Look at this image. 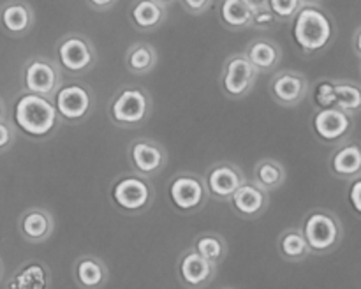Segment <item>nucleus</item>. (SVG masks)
Returning a JSON list of instances; mask_svg holds the SVG:
<instances>
[{"mask_svg": "<svg viewBox=\"0 0 361 289\" xmlns=\"http://www.w3.org/2000/svg\"><path fill=\"white\" fill-rule=\"evenodd\" d=\"M13 120L18 129L32 140H48L63 122L55 99L23 92L13 106Z\"/></svg>", "mask_w": 361, "mask_h": 289, "instance_id": "1", "label": "nucleus"}, {"mask_svg": "<svg viewBox=\"0 0 361 289\" xmlns=\"http://www.w3.org/2000/svg\"><path fill=\"white\" fill-rule=\"evenodd\" d=\"M109 120L120 129H137L150 120L154 99L141 85H122L108 106Z\"/></svg>", "mask_w": 361, "mask_h": 289, "instance_id": "2", "label": "nucleus"}, {"mask_svg": "<svg viewBox=\"0 0 361 289\" xmlns=\"http://www.w3.org/2000/svg\"><path fill=\"white\" fill-rule=\"evenodd\" d=\"M335 23L321 6H303L295 18L293 37L305 55H317L335 41Z\"/></svg>", "mask_w": 361, "mask_h": 289, "instance_id": "3", "label": "nucleus"}, {"mask_svg": "<svg viewBox=\"0 0 361 289\" xmlns=\"http://www.w3.org/2000/svg\"><path fill=\"white\" fill-rule=\"evenodd\" d=\"M109 196L120 214L136 217L152 207L155 199V189L148 176L140 175L133 169L113 182Z\"/></svg>", "mask_w": 361, "mask_h": 289, "instance_id": "4", "label": "nucleus"}, {"mask_svg": "<svg viewBox=\"0 0 361 289\" xmlns=\"http://www.w3.org/2000/svg\"><path fill=\"white\" fill-rule=\"evenodd\" d=\"M314 256H328L341 247L344 226L341 217L328 208H312L302 224Z\"/></svg>", "mask_w": 361, "mask_h": 289, "instance_id": "5", "label": "nucleus"}, {"mask_svg": "<svg viewBox=\"0 0 361 289\" xmlns=\"http://www.w3.org/2000/svg\"><path fill=\"white\" fill-rule=\"evenodd\" d=\"M56 63L62 73L69 76H83L90 73L97 63V49L90 37L81 32L62 35L55 46Z\"/></svg>", "mask_w": 361, "mask_h": 289, "instance_id": "6", "label": "nucleus"}, {"mask_svg": "<svg viewBox=\"0 0 361 289\" xmlns=\"http://www.w3.org/2000/svg\"><path fill=\"white\" fill-rule=\"evenodd\" d=\"M168 196L173 207L183 215H194L210 199L207 180L194 171H180L169 180Z\"/></svg>", "mask_w": 361, "mask_h": 289, "instance_id": "7", "label": "nucleus"}, {"mask_svg": "<svg viewBox=\"0 0 361 289\" xmlns=\"http://www.w3.org/2000/svg\"><path fill=\"white\" fill-rule=\"evenodd\" d=\"M259 70L256 69L245 51L231 53L222 63L221 88L229 101H242L252 92Z\"/></svg>", "mask_w": 361, "mask_h": 289, "instance_id": "8", "label": "nucleus"}, {"mask_svg": "<svg viewBox=\"0 0 361 289\" xmlns=\"http://www.w3.org/2000/svg\"><path fill=\"white\" fill-rule=\"evenodd\" d=\"M21 83H23L25 92L55 99L56 92L63 85L62 69L56 63V60L42 55H34L23 63Z\"/></svg>", "mask_w": 361, "mask_h": 289, "instance_id": "9", "label": "nucleus"}, {"mask_svg": "<svg viewBox=\"0 0 361 289\" xmlns=\"http://www.w3.org/2000/svg\"><path fill=\"white\" fill-rule=\"evenodd\" d=\"M55 104L63 122L74 125L85 122L92 115L95 108V95L87 83L69 81L56 92Z\"/></svg>", "mask_w": 361, "mask_h": 289, "instance_id": "10", "label": "nucleus"}, {"mask_svg": "<svg viewBox=\"0 0 361 289\" xmlns=\"http://www.w3.org/2000/svg\"><path fill=\"white\" fill-rule=\"evenodd\" d=\"M312 129L321 141L337 147L338 143L351 137L355 130V115L337 106L316 108L312 115Z\"/></svg>", "mask_w": 361, "mask_h": 289, "instance_id": "11", "label": "nucleus"}, {"mask_svg": "<svg viewBox=\"0 0 361 289\" xmlns=\"http://www.w3.org/2000/svg\"><path fill=\"white\" fill-rule=\"evenodd\" d=\"M127 157L130 168L148 178L159 176L168 166V150L152 137H134L127 144Z\"/></svg>", "mask_w": 361, "mask_h": 289, "instance_id": "12", "label": "nucleus"}, {"mask_svg": "<svg viewBox=\"0 0 361 289\" xmlns=\"http://www.w3.org/2000/svg\"><path fill=\"white\" fill-rule=\"evenodd\" d=\"M268 92H270V97L282 108H296L310 94L309 78L300 70H279L271 76Z\"/></svg>", "mask_w": 361, "mask_h": 289, "instance_id": "13", "label": "nucleus"}, {"mask_svg": "<svg viewBox=\"0 0 361 289\" xmlns=\"http://www.w3.org/2000/svg\"><path fill=\"white\" fill-rule=\"evenodd\" d=\"M204 180H207V187L212 199L229 203L236 190L247 182V176L243 175L242 168L236 166L235 162L222 161L217 162V164H212L204 171Z\"/></svg>", "mask_w": 361, "mask_h": 289, "instance_id": "14", "label": "nucleus"}, {"mask_svg": "<svg viewBox=\"0 0 361 289\" xmlns=\"http://www.w3.org/2000/svg\"><path fill=\"white\" fill-rule=\"evenodd\" d=\"M219 264L212 263L207 257L201 256L194 247H189L180 254L178 266H176V275L183 288L200 289L207 288L217 277Z\"/></svg>", "mask_w": 361, "mask_h": 289, "instance_id": "15", "label": "nucleus"}, {"mask_svg": "<svg viewBox=\"0 0 361 289\" xmlns=\"http://www.w3.org/2000/svg\"><path fill=\"white\" fill-rule=\"evenodd\" d=\"M331 176L344 182H355L361 176V141L348 137L338 143L328 157Z\"/></svg>", "mask_w": 361, "mask_h": 289, "instance_id": "16", "label": "nucleus"}, {"mask_svg": "<svg viewBox=\"0 0 361 289\" xmlns=\"http://www.w3.org/2000/svg\"><path fill=\"white\" fill-rule=\"evenodd\" d=\"M236 215L245 221H256L267 214L270 207V192L259 185L257 182L247 180L242 187L235 192V196L229 201Z\"/></svg>", "mask_w": 361, "mask_h": 289, "instance_id": "17", "label": "nucleus"}, {"mask_svg": "<svg viewBox=\"0 0 361 289\" xmlns=\"http://www.w3.org/2000/svg\"><path fill=\"white\" fill-rule=\"evenodd\" d=\"M18 231L32 245L46 243L55 233V217L44 207H30L18 219Z\"/></svg>", "mask_w": 361, "mask_h": 289, "instance_id": "18", "label": "nucleus"}, {"mask_svg": "<svg viewBox=\"0 0 361 289\" xmlns=\"http://www.w3.org/2000/svg\"><path fill=\"white\" fill-rule=\"evenodd\" d=\"M2 288L11 289H49L53 288V275L48 264L41 259L23 261L13 271Z\"/></svg>", "mask_w": 361, "mask_h": 289, "instance_id": "19", "label": "nucleus"}, {"mask_svg": "<svg viewBox=\"0 0 361 289\" xmlns=\"http://www.w3.org/2000/svg\"><path fill=\"white\" fill-rule=\"evenodd\" d=\"M0 20H2L4 32L9 37H23L34 28V7L27 0H6L0 11Z\"/></svg>", "mask_w": 361, "mask_h": 289, "instance_id": "20", "label": "nucleus"}, {"mask_svg": "<svg viewBox=\"0 0 361 289\" xmlns=\"http://www.w3.org/2000/svg\"><path fill=\"white\" fill-rule=\"evenodd\" d=\"M73 278L78 288L99 289L109 281V270L104 261L95 254H83L74 261Z\"/></svg>", "mask_w": 361, "mask_h": 289, "instance_id": "21", "label": "nucleus"}, {"mask_svg": "<svg viewBox=\"0 0 361 289\" xmlns=\"http://www.w3.org/2000/svg\"><path fill=\"white\" fill-rule=\"evenodd\" d=\"M129 18L140 32L150 34L159 30L168 18V6L157 0H133L129 7Z\"/></svg>", "mask_w": 361, "mask_h": 289, "instance_id": "22", "label": "nucleus"}, {"mask_svg": "<svg viewBox=\"0 0 361 289\" xmlns=\"http://www.w3.org/2000/svg\"><path fill=\"white\" fill-rule=\"evenodd\" d=\"M247 56L256 66L259 74L275 73L282 60V48L279 42L268 37H256L247 44Z\"/></svg>", "mask_w": 361, "mask_h": 289, "instance_id": "23", "label": "nucleus"}, {"mask_svg": "<svg viewBox=\"0 0 361 289\" xmlns=\"http://www.w3.org/2000/svg\"><path fill=\"white\" fill-rule=\"evenodd\" d=\"M277 250L282 259L289 261V263H302L307 257L314 256L302 226L286 228L277 238Z\"/></svg>", "mask_w": 361, "mask_h": 289, "instance_id": "24", "label": "nucleus"}, {"mask_svg": "<svg viewBox=\"0 0 361 289\" xmlns=\"http://www.w3.org/2000/svg\"><path fill=\"white\" fill-rule=\"evenodd\" d=\"M219 20L231 32H242L254 27V9L247 0H221Z\"/></svg>", "mask_w": 361, "mask_h": 289, "instance_id": "25", "label": "nucleus"}, {"mask_svg": "<svg viewBox=\"0 0 361 289\" xmlns=\"http://www.w3.org/2000/svg\"><path fill=\"white\" fill-rule=\"evenodd\" d=\"M157 49L148 42H133L126 51V67L136 76H147L157 66Z\"/></svg>", "mask_w": 361, "mask_h": 289, "instance_id": "26", "label": "nucleus"}, {"mask_svg": "<svg viewBox=\"0 0 361 289\" xmlns=\"http://www.w3.org/2000/svg\"><path fill=\"white\" fill-rule=\"evenodd\" d=\"M286 176H288V171H286L284 164L281 161H277V159H261L254 166L252 180L259 183L263 189H267L268 192L281 189L286 183Z\"/></svg>", "mask_w": 361, "mask_h": 289, "instance_id": "27", "label": "nucleus"}, {"mask_svg": "<svg viewBox=\"0 0 361 289\" xmlns=\"http://www.w3.org/2000/svg\"><path fill=\"white\" fill-rule=\"evenodd\" d=\"M192 247L201 254V256H204L208 261L219 264V266H221L222 261L228 257L229 252L228 242H226L224 236L214 231H207L197 235L196 238H194Z\"/></svg>", "mask_w": 361, "mask_h": 289, "instance_id": "28", "label": "nucleus"}, {"mask_svg": "<svg viewBox=\"0 0 361 289\" xmlns=\"http://www.w3.org/2000/svg\"><path fill=\"white\" fill-rule=\"evenodd\" d=\"M335 106L351 115L361 113V83L353 80H335Z\"/></svg>", "mask_w": 361, "mask_h": 289, "instance_id": "29", "label": "nucleus"}, {"mask_svg": "<svg viewBox=\"0 0 361 289\" xmlns=\"http://www.w3.org/2000/svg\"><path fill=\"white\" fill-rule=\"evenodd\" d=\"M268 6L281 23H291L303 9L305 2L303 0H268Z\"/></svg>", "mask_w": 361, "mask_h": 289, "instance_id": "30", "label": "nucleus"}, {"mask_svg": "<svg viewBox=\"0 0 361 289\" xmlns=\"http://www.w3.org/2000/svg\"><path fill=\"white\" fill-rule=\"evenodd\" d=\"M16 123L7 115L6 101L2 102V116H0V152L6 154L16 141Z\"/></svg>", "mask_w": 361, "mask_h": 289, "instance_id": "31", "label": "nucleus"}, {"mask_svg": "<svg viewBox=\"0 0 361 289\" xmlns=\"http://www.w3.org/2000/svg\"><path fill=\"white\" fill-rule=\"evenodd\" d=\"M312 92L317 108H330V106H335V80H330V78L319 80L312 87Z\"/></svg>", "mask_w": 361, "mask_h": 289, "instance_id": "32", "label": "nucleus"}, {"mask_svg": "<svg viewBox=\"0 0 361 289\" xmlns=\"http://www.w3.org/2000/svg\"><path fill=\"white\" fill-rule=\"evenodd\" d=\"M277 23H281V21H279V18L275 16V13L270 7L254 11V27L256 28H271Z\"/></svg>", "mask_w": 361, "mask_h": 289, "instance_id": "33", "label": "nucleus"}, {"mask_svg": "<svg viewBox=\"0 0 361 289\" xmlns=\"http://www.w3.org/2000/svg\"><path fill=\"white\" fill-rule=\"evenodd\" d=\"M180 4L190 16H201L214 6V0H180Z\"/></svg>", "mask_w": 361, "mask_h": 289, "instance_id": "34", "label": "nucleus"}, {"mask_svg": "<svg viewBox=\"0 0 361 289\" xmlns=\"http://www.w3.org/2000/svg\"><path fill=\"white\" fill-rule=\"evenodd\" d=\"M349 201H351V207L355 208V211L361 215V176L353 182L351 190H349Z\"/></svg>", "mask_w": 361, "mask_h": 289, "instance_id": "35", "label": "nucleus"}, {"mask_svg": "<svg viewBox=\"0 0 361 289\" xmlns=\"http://www.w3.org/2000/svg\"><path fill=\"white\" fill-rule=\"evenodd\" d=\"M85 2H87V6L90 7V9L97 11V13H104V11L113 9L118 0H85Z\"/></svg>", "mask_w": 361, "mask_h": 289, "instance_id": "36", "label": "nucleus"}, {"mask_svg": "<svg viewBox=\"0 0 361 289\" xmlns=\"http://www.w3.org/2000/svg\"><path fill=\"white\" fill-rule=\"evenodd\" d=\"M353 49H355L356 55L361 59V25L356 28L355 34H353Z\"/></svg>", "mask_w": 361, "mask_h": 289, "instance_id": "37", "label": "nucleus"}, {"mask_svg": "<svg viewBox=\"0 0 361 289\" xmlns=\"http://www.w3.org/2000/svg\"><path fill=\"white\" fill-rule=\"evenodd\" d=\"M247 2H249V6L252 7L254 11L264 9V7H270V6H268V0H247Z\"/></svg>", "mask_w": 361, "mask_h": 289, "instance_id": "38", "label": "nucleus"}, {"mask_svg": "<svg viewBox=\"0 0 361 289\" xmlns=\"http://www.w3.org/2000/svg\"><path fill=\"white\" fill-rule=\"evenodd\" d=\"M303 2H305V6H321L323 0H303Z\"/></svg>", "mask_w": 361, "mask_h": 289, "instance_id": "39", "label": "nucleus"}, {"mask_svg": "<svg viewBox=\"0 0 361 289\" xmlns=\"http://www.w3.org/2000/svg\"><path fill=\"white\" fill-rule=\"evenodd\" d=\"M157 2L164 4V6H171V4H173V2H176V0H157Z\"/></svg>", "mask_w": 361, "mask_h": 289, "instance_id": "40", "label": "nucleus"}, {"mask_svg": "<svg viewBox=\"0 0 361 289\" xmlns=\"http://www.w3.org/2000/svg\"><path fill=\"white\" fill-rule=\"evenodd\" d=\"M360 73H361V63H360Z\"/></svg>", "mask_w": 361, "mask_h": 289, "instance_id": "41", "label": "nucleus"}]
</instances>
